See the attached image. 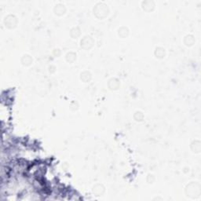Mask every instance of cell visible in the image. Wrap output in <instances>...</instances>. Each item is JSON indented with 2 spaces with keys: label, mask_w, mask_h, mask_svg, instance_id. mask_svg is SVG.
Returning a JSON list of instances; mask_svg holds the SVG:
<instances>
[{
  "label": "cell",
  "mask_w": 201,
  "mask_h": 201,
  "mask_svg": "<svg viewBox=\"0 0 201 201\" xmlns=\"http://www.w3.org/2000/svg\"><path fill=\"white\" fill-rule=\"evenodd\" d=\"M93 193L96 194V196H102V194L105 192V189L102 185H96L93 187Z\"/></svg>",
  "instance_id": "4"
},
{
  "label": "cell",
  "mask_w": 201,
  "mask_h": 201,
  "mask_svg": "<svg viewBox=\"0 0 201 201\" xmlns=\"http://www.w3.org/2000/svg\"><path fill=\"white\" fill-rule=\"evenodd\" d=\"M13 21H15L16 18L14 17H13V16H11V20L9 19V17H6V20H5V25H6V27L9 28H14L17 24H16V23H13Z\"/></svg>",
  "instance_id": "3"
},
{
  "label": "cell",
  "mask_w": 201,
  "mask_h": 201,
  "mask_svg": "<svg viewBox=\"0 0 201 201\" xmlns=\"http://www.w3.org/2000/svg\"><path fill=\"white\" fill-rule=\"evenodd\" d=\"M23 58L25 59V61H22V63H23V65H31V62H32V58H31L30 56L25 55L24 57H23Z\"/></svg>",
  "instance_id": "6"
},
{
  "label": "cell",
  "mask_w": 201,
  "mask_h": 201,
  "mask_svg": "<svg viewBox=\"0 0 201 201\" xmlns=\"http://www.w3.org/2000/svg\"><path fill=\"white\" fill-rule=\"evenodd\" d=\"M186 194L192 199L198 198L200 194V186L196 183H191L186 188Z\"/></svg>",
  "instance_id": "1"
},
{
  "label": "cell",
  "mask_w": 201,
  "mask_h": 201,
  "mask_svg": "<svg viewBox=\"0 0 201 201\" xmlns=\"http://www.w3.org/2000/svg\"><path fill=\"white\" fill-rule=\"evenodd\" d=\"M93 39H91V37L88 36V41H87V38L86 37L81 41V47H83L85 49H89V48H90V47L93 46Z\"/></svg>",
  "instance_id": "2"
},
{
  "label": "cell",
  "mask_w": 201,
  "mask_h": 201,
  "mask_svg": "<svg viewBox=\"0 0 201 201\" xmlns=\"http://www.w3.org/2000/svg\"><path fill=\"white\" fill-rule=\"evenodd\" d=\"M155 54H156V56L157 57H160V58L164 57V56H165L164 49H163V48H157V49L156 50Z\"/></svg>",
  "instance_id": "5"
}]
</instances>
